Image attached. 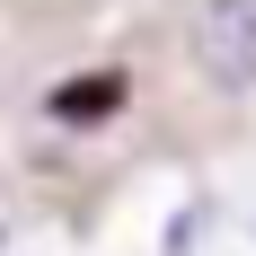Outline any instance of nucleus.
Returning <instances> with one entry per match:
<instances>
[{"label":"nucleus","instance_id":"2","mask_svg":"<svg viewBox=\"0 0 256 256\" xmlns=\"http://www.w3.org/2000/svg\"><path fill=\"white\" fill-rule=\"evenodd\" d=\"M115 106H124V71H88L53 88V124H106Z\"/></svg>","mask_w":256,"mask_h":256},{"label":"nucleus","instance_id":"1","mask_svg":"<svg viewBox=\"0 0 256 256\" xmlns=\"http://www.w3.org/2000/svg\"><path fill=\"white\" fill-rule=\"evenodd\" d=\"M194 62L221 88H256V0H204L194 18Z\"/></svg>","mask_w":256,"mask_h":256}]
</instances>
